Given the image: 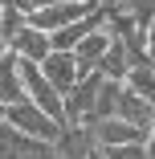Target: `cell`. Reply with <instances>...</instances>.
Returning <instances> with one entry per match:
<instances>
[{"mask_svg": "<svg viewBox=\"0 0 155 159\" xmlns=\"http://www.w3.org/2000/svg\"><path fill=\"white\" fill-rule=\"evenodd\" d=\"M4 122L12 126V131L37 139V143H57V139H61V122H53L45 110H37L29 98L16 102V106H8V110H4Z\"/></svg>", "mask_w": 155, "mask_h": 159, "instance_id": "6da1fadb", "label": "cell"}, {"mask_svg": "<svg viewBox=\"0 0 155 159\" xmlns=\"http://www.w3.org/2000/svg\"><path fill=\"white\" fill-rule=\"evenodd\" d=\"M94 8H98L94 0H78V4H53V8H37V12H25V16H29L33 29H41V33H57V29L82 20L86 12H94Z\"/></svg>", "mask_w": 155, "mask_h": 159, "instance_id": "7a4b0ae2", "label": "cell"}, {"mask_svg": "<svg viewBox=\"0 0 155 159\" xmlns=\"http://www.w3.org/2000/svg\"><path fill=\"white\" fill-rule=\"evenodd\" d=\"M41 74H45V82H49V86L61 94V98H66V94L78 86V78H82V74H78L74 53H57V49H53V53L41 61Z\"/></svg>", "mask_w": 155, "mask_h": 159, "instance_id": "3957f363", "label": "cell"}, {"mask_svg": "<svg viewBox=\"0 0 155 159\" xmlns=\"http://www.w3.org/2000/svg\"><path fill=\"white\" fill-rule=\"evenodd\" d=\"M82 122L90 126V135H94V143H98L102 151H110V147H127V143H143L139 131H131L122 118H82Z\"/></svg>", "mask_w": 155, "mask_h": 159, "instance_id": "277c9868", "label": "cell"}, {"mask_svg": "<svg viewBox=\"0 0 155 159\" xmlns=\"http://www.w3.org/2000/svg\"><path fill=\"white\" fill-rule=\"evenodd\" d=\"M114 118H122L131 131H139V139H147V131L155 126V106L143 102L139 94H131L127 86H122V98H118V114Z\"/></svg>", "mask_w": 155, "mask_h": 159, "instance_id": "5b68a950", "label": "cell"}, {"mask_svg": "<svg viewBox=\"0 0 155 159\" xmlns=\"http://www.w3.org/2000/svg\"><path fill=\"white\" fill-rule=\"evenodd\" d=\"M8 53H16L21 61H33V66H41V61L53 53V41H49V33H41V29H33V25H25L21 33L12 37Z\"/></svg>", "mask_w": 155, "mask_h": 159, "instance_id": "8992f818", "label": "cell"}, {"mask_svg": "<svg viewBox=\"0 0 155 159\" xmlns=\"http://www.w3.org/2000/svg\"><path fill=\"white\" fill-rule=\"evenodd\" d=\"M61 159H86L90 151H94V135H90V126L86 122H70V126H61V139L53 143Z\"/></svg>", "mask_w": 155, "mask_h": 159, "instance_id": "52a82bcc", "label": "cell"}, {"mask_svg": "<svg viewBox=\"0 0 155 159\" xmlns=\"http://www.w3.org/2000/svg\"><path fill=\"white\" fill-rule=\"evenodd\" d=\"M106 49H110V29H98V33H90V37L74 49L78 74H82V78H86V74H98V61L106 57Z\"/></svg>", "mask_w": 155, "mask_h": 159, "instance_id": "ba28073f", "label": "cell"}, {"mask_svg": "<svg viewBox=\"0 0 155 159\" xmlns=\"http://www.w3.org/2000/svg\"><path fill=\"white\" fill-rule=\"evenodd\" d=\"M0 102H4V106H16V102H25L21 57H16V53H4V57H0Z\"/></svg>", "mask_w": 155, "mask_h": 159, "instance_id": "9c48e42d", "label": "cell"}, {"mask_svg": "<svg viewBox=\"0 0 155 159\" xmlns=\"http://www.w3.org/2000/svg\"><path fill=\"white\" fill-rule=\"evenodd\" d=\"M98 74H102L106 82H127V74H131V57H127V45H122L118 37H110V49H106V57L98 61Z\"/></svg>", "mask_w": 155, "mask_h": 159, "instance_id": "30bf717a", "label": "cell"}, {"mask_svg": "<svg viewBox=\"0 0 155 159\" xmlns=\"http://www.w3.org/2000/svg\"><path fill=\"white\" fill-rule=\"evenodd\" d=\"M118 98H122V82H98V94H94V106H90L86 118H114L118 114Z\"/></svg>", "mask_w": 155, "mask_h": 159, "instance_id": "8fae6325", "label": "cell"}, {"mask_svg": "<svg viewBox=\"0 0 155 159\" xmlns=\"http://www.w3.org/2000/svg\"><path fill=\"white\" fill-rule=\"evenodd\" d=\"M106 8L131 16V25L139 29V33H147V25H151V16H155V0H114V4H106Z\"/></svg>", "mask_w": 155, "mask_h": 159, "instance_id": "7c38bea8", "label": "cell"}, {"mask_svg": "<svg viewBox=\"0 0 155 159\" xmlns=\"http://www.w3.org/2000/svg\"><path fill=\"white\" fill-rule=\"evenodd\" d=\"M25 25H29V16H25V8L16 4V0L0 4V41H4V45H12V37L21 33Z\"/></svg>", "mask_w": 155, "mask_h": 159, "instance_id": "4fadbf2b", "label": "cell"}, {"mask_svg": "<svg viewBox=\"0 0 155 159\" xmlns=\"http://www.w3.org/2000/svg\"><path fill=\"white\" fill-rule=\"evenodd\" d=\"M122 86H127L131 94H139L143 102H151V106H155V66H139V70H131Z\"/></svg>", "mask_w": 155, "mask_h": 159, "instance_id": "5bb4252c", "label": "cell"}, {"mask_svg": "<svg viewBox=\"0 0 155 159\" xmlns=\"http://www.w3.org/2000/svg\"><path fill=\"white\" fill-rule=\"evenodd\" d=\"M106 159H147V147L143 143H127V147H110Z\"/></svg>", "mask_w": 155, "mask_h": 159, "instance_id": "9a60e30c", "label": "cell"}, {"mask_svg": "<svg viewBox=\"0 0 155 159\" xmlns=\"http://www.w3.org/2000/svg\"><path fill=\"white\" fill-rule=\"evenodd\" d=\"M143 147H147V159H155V126L147 131V139H143Z\"/></svg>", "mask_w": 155, "mask_h": 159, "instance_id": "2e32d148", "label": "cell"}, {"mask_svg": "<svg viewBox=\"0 0 155 159\" xmlns=\"http://www.w3.org/2000/svg\"><path fill=\"white\" fill-rule=\"evenodd\" d=\"M86 159H106V151H102V147H94V151H90Z\"/></svg>", "mask_w": 155, "mask_h": 159, "instance_id": "e0dca14e", "label": "cell"}, {"mask_svg": "<svg viewBox=\"0 0 155 159\" xmlns=\"http://www.w3.org/2000/svg\"><path fill=\"white\" fill-rule=\"evenodd\" d=\"M4 110H8V106H4V102H0V122H4Z\"/></svg>", "mask_w": 155, "mask_h": 159, "instance_id": "ac0fdd59", "label": "cell"}, {"mask_svg": "<svg viewBox=\"0 0 155 159\" xmlns=\"http://www.w3.org/2000/svg\"><path fill=\"white\" fill-rule=\"evenodd\" d=\"M98 4H114V0H98Z\"/></svg>", "mask_w": 155, "mask_h": 159, "instance_id": "d6986e66", "label": "cell"}, {"mask_svg": "<svg viewBox=\"0 0 155 159\" xmlns=\"http://www.w3.org/2000/svg\"><path fill=\"white\" fill-rule=\"evenodd\" d=\"M94 4H98V0H94Z\"/></svg>", "mask_w": 155, "mask_h": 159, "instance_id": "ffe728a7", "label": "cell"}]
</instances>
